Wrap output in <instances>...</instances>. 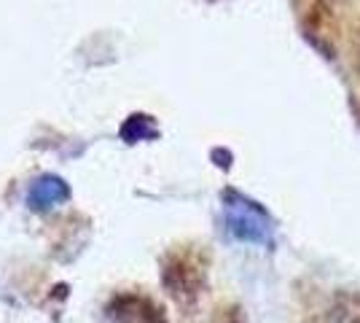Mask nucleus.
Wrapping results in <instances>:
<instances>
[{"label":"nucleus","mask_w":360,"mask_h":323,"mask_svg":"<svg viewBox=\"0 0 360 323\" xmlns=\"http://www.w3.org/2000/svg\"><path fill=\"white\" fill-rule=\"evenodd\" d=\"M224 213L226 229L231 232L242 243H258L266 246L271 243V218L258 202L242 197L237 191L224 194Z\"/></svg>","instance_id":"f257e3e1"},{"label":"nucleus","mask_w":360,"mask_h":323,"mask_svg":"<svg viewBox=\"0 0 360 323\" xmlns=\"http://www.w3.org/2000/svg\"><path fill=\"white\" fill-rule=\"evenodd\" d=\"M165 280L178 302H194L205 286V270L191 256H178L165 270Z\"/></svg>","instance_id":"f03ea898"},{"label":"nucleus","mask_w":360,"mask_h":323,"mask_svg":"<svg viewBox=\"0 0 360 323\" xmlns=\"http://www.w3.org/2000/svg\"><path fill=\"white\" fill-rule=\"evenodd\" d=\"M113 318L119 323H167L162 310L143 296H121L113 305Z\"/></svg>","instance_id":"7ed1b4c3"},{"label":"nucleus","mask_w":360,"mask_h":323,"mask_svg":"<svg viewBox=\"0 0 360 323\" xmlns=\"http://www.w3.org/2000/svg\"><path fill=\"white\" fill-rule=\"evenodd\" d=\"M70 197V189L62 178H54V175H46L41 181H35L32 189L27 191V205L32 210H46V208H54Z\"/></svg>","instance_id":"20e7f679"},{"label":"nucleus","mask_w":360,"mask_h":323,"mask_svg":"<svg viewBox=\"0 0 360 323\" xmlns=\"http://www.w3.org/2000/svg\"><path fill=\"white\" fill-rule=\"evenodd\" d=\"M121 135L127 140H143V138H150V135H156V127L150 124L148 116H132L127 127L121 129Z\"/></svg>","instance_id":"39448f33"},{"label":"nucleus","mask_w":360,"mask_h":323,"mask_svg":"<svg viewBox=\"0 0 360 323\" xmlns=\"http://www.w3.org/2000/svg\"><path fill=\"white\" fill-rule=\"evenodd\" d=\"M221 323H245V318L240 315V310H226V315Z\"/></svg>","instance_id":"423d86ee"}]
</instances>
